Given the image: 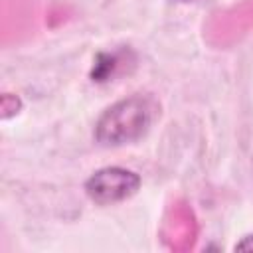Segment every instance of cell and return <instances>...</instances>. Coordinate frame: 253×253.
<instances>
[{"label": "cell", "instance_id": "obj_1", "mask_svg": "<svg viewBox=\"0 0 253 253\" xmlns=\"http://www.w3.org/2000/svg\"><path fill=\"white\" fill-rule=\"evenodd\" d=\"M160 105L150 95H130L111 105L95 125V138L105 146H121L138 140L154 119Z\"/></svg>", "mask_w": 253, "mask_h": 253}, {"label": "cell", "instance_id": "obj_2", "mask_svg": "<svg viewBox=\"0 0 253 253\" xmlns=\"http://www.w3.org/2000/svg\"><path fill=\"white\" fill-rule=\"evenodd\" d=\"M138 188H140V176L121 166L101 168L85 182L87 196L99 206L123 202L132 194H136Z\"/></svg>", "mask_w": 253, "mask_h": 253}, {"label": "cell", "instance_id": "obj_3", "mask_svg": "<svg viewBox=\"0 0 253 253\" xmlns=\"http://www.w3.org/2000/svg\"><path fill=\"white\" fill-rule=\"evenodd\" d=\"M117 61H119V59H117L115 53H99L97 59H95V65H93V69H91L93 81L101 83V81L111 79V75L115 73V69H117V65H119Z\"/></svg>", "mask_w": 253, "mask_h": 253}, {"label": "cell", "instance_id": "obj_4", "mask_svg": "<svg viewBox=\"0 0 253 253\" xmlns=\"http://www.w3.org/2000/svg\"><path fill=\"white\" fill-rule=\"evenodd\" d=\"M20 99L16 97V95H12V93H6V95H2V103H0V109H2V119H8V117H12V115H16L18 111H20Z\"/></svg>", "mask_w": 253, "mask_h": 253}, {"label": "cell", "instance_id": "obj_5", "mask_svg": "<svg viewBox=\"0 0 253 253\" xmlns=\"http://www.w3.org/2000/svg\"><path fill=\"white\" fill-rule=\"evenodd\" d=\"M235 251H253V235H247L239 243H235Z\"/></svg>", "mask_w": 253, "mask_h": 253}, {"label": "cell", "instance_id": "obj_6", "mask_svg": "<svg viewBox=\"0 0 253 253\" xmlns=\"http://www.w3.org/2000/svg\"><path fill=\"white\" fill-rule=\"evenodd\" d=\"M184 2H192V0H184Z\"/></svg>", "mask_w": 253, "mask_h": 253}]
</instances>
